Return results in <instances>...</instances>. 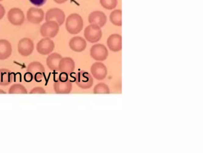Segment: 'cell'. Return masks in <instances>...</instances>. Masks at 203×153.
<instances>
[{
	"label": "cell",
	"mask_w": 203,
	"mask_h": 153,
	"mask_svg": "<svg viewBox=\"0 0 203 153\" xmlns=\"http://www.w3.org/2000/svg\"><path fill=\"white\" fill-rule=\"evenodd\" d=\"M83 27L84 21L82 17L77 13H72L66 19V29L72 35H76L80 32Z\"/></svg>",
	"instance_id": "cell-1"
},
{
	"label": "cell",
	"mask_w": 203,
	"mask_h": 153,
	"mask_svg": "<svg viewBox=\"0 0 203 153\" xmlns=\"http://www.w3.org/2000/svg\"><path fill=\"white\" fill-rule=\"evenodd\" d=\"M60 26L54 21H46L40 28V33L44 38L55 37L60 30Z\"/></svg>",
	"instance_id": "cell-2"
},
{
	"label": "cell",
	"mask_w": 203,
	"mask_h": 153,
	"mask_svg": "<svg viewBox=\"0 0 203 153\" xmlns=\"http://www.w3.org/2000/svg\"><path fill=\"white\" fill-rule=\"evenodd\" d=\"M84 37L91 43L98 42L102 37L101 28L97 25L90 24L87 26L84 30Z\"/></svg>",
	"instance_id": "cell-3"
},
{
	"label": "cell",
	"mask_w": 203,
	"mask_h": 153,
	"mask_svg": "<svg viewBox=\"0 0 203 153\" xmlns=\"http://www.w3.org/2000/svg\"><path fill=\"white\" fill-rule=\"evenodd\" d=\"M45 68L43 65L37 62H32L27 66L26 73H29L34 80L40 82L45 74Z\"/></svg>",
	"instance_id": "cell-4"
},
{
	"label": "cell",
	"mask_w": 203,
	"mask_h": 153,
	"mask_svg": "<svg viewBox=\"0 0 203 153\" xmlns=\"http://www.w3.org/2000/svg\"><path fill=\"white\" fill-rule=\"evenodd\" d=\"M90 55L93 59L97 61H104L107 58L109 51L104 44H96L91 47Z\"/></svg>",
	"instance_id": "cell-5"
},
{
	"label": "cell",
	"mask_w": 203,
	"mask_h": 153,
	"mask_svg": "<svg viewBox=\"0 0 203 153\" xmlns=\"http://www.w3.org/2000/svg\"><path fill=\"white\" fill-rule=\"evenodd\" d=\"M75 82L79 88L87 89L92 86L94 81L92 76L89 73L85 71H81L77 74Z\"/></svg>",
	"instance_id": "cell-6"
},
{
	"label": "cell",
	"mask_w": 203,
	"mask_h": 153,
	"mask_svg": "<svg viewBox=\"0 0 203 153\" xmlns=\"http://www.w3.org/2000/svg\"><path fill=\"white\" fill-rule=\"evenodd\" d=\"M7 19L9 22L14 26L22 25L25 19L23 12L19 8L11 9L7 13Z\"/></svg>",
	"instance_id": "cell-7"
},
{
	"label": "cell",
	"mask_w": 203,
	"mask_h": 153,
	"mask_svg": "<svg viewBox=\"0 0 203 153\" xmlns=\"http://www.w3.org/2000/svg\"><path fill=\"white\" fill-rule=\"evenodd\" d=\"M45 13L42 9L37 7H30L27 12V21L35 25L39 24L44 19Z\"/></svg>",
	"instance_id": "cell-8"
},
{
	"label": "cell",
	"mask_w": 203,
	"mask_h": 153,
	"mask_svg": "<svg viewBox=\"0 0 203 153\" xmlns=\"http://www.w3.org/2000/svg\"><path fill=\"white\" fill-rule=\"evenodd\" d=\"M66 16L63 11L59 8H52L48 10L45 14L46 21H54L59 26L62 25L65 21Z\"/></svg>",
	"instance_id": "cell-9"
},
{
	"label": "cell",
	"mask_w": 203,
	"mask_h": 153,
	"mask_svg": "<svg viewBox=\"0 0 203 153\" xmlns=\"http://www.w3.org/2000/svg\"><path fill=\"white\" fill-rule=\"evenodd\" d=\"M18 52L22 56L27 57L30 55L34 50V44L29 38L21 39L18 43Z\"/></svg>",
	"instance_id": "cell-10"
},
{
	"label": "cell",
	"mask_w": 203,
	"mask_h": 153,
	"mask_svg": "<svg viewBox=\"0 0 203 153\" xmlns=\"http://www.w3.org/2000/svg\"><path fill=\"white\" fill-rule=\"evenodd\" d=\"M54 90L57 94H69L72 90V82L68 78H59L54 83Z\"/></svg>",
	"instance_id": "cell-11"
},
{
	"label": "cell",
	"mask_w": 203,
	"mask_h": 153,
	"mask_svg": "<svg viewBox=\"0 0 203 153\" xmlns=\"http://www.w3.org/2000/svg\"><path fill=\"white\" fill-rule=\"evenodd\" d=\"M55 48L54 41L50 38H42L37 45V50L42 55H47L50 54Z\"/></svg>",
	"instance_id": "cell-12"
},
{
	"label": "cell",
	"mask_w": 203,
	"mask_h": 153,
	"mask_svg": "<svg viewBox=\"0 0 203 153\" xmlns=\"http://www.w3.org/2000/svg\"><path fill=\"white\" fill-rule=\"evenodd\" d=\"M91 73L96 80H102L107 75V69L105 65L102 62H95L91 67Z\"/></svg>",
	"instance_id": "cell-13"
},
{
	"label": "cell",
	"mask_w": 203,
	"mask_h": 153,
	"mask_svg": "<svg viewBox=\"0 0 203 153\" xmlns=\"http://www.w3.org/2000/svg\"><path fill=\"white\" fill-rule=\"evenodd\" d=\"M108 48L113 52L120 51L122 48V36L118 34H113L109 37L107 40Z\"/></svg>",
	"instance_id": "cell-14"
},
{
	"label": "cell",
	"mask_w": 203,
	"mask_h": 153,
	"mask_svg": "<svg viewBox=\"0 0 203 153\" xmlns=\"http://www.w3.org/2000/svg\"><path fill=\"white\" fill-rule=\"evenodd\" d=\"M88 22L90 24L97 25L102 28L106 24L107 16L103 12L94 11L89 14Z\"/></svg>",
	"instance_id": "cell-15"
},
{
	"label": "cell",
	"mask_w": 203,
	"mask_h": 153,
	"mask_svg": "<svg viewBox=\"0 0 203 153\" xmlns=\"http://www.w3.org/2000/svg\"><path fill=\"white\" fill-rule=\"evenodd\" d=\"M75 68L74 61L69 57L62 58L59 63V71L67 75L72 74Z\"/></svg>",
	"instance_id": "cell-16"
},
{
	"label": "cell",
	"mask_w": 203,
	"mask_h": 153,
	"mask_svg": "<svg viewBox=\"0 0 203 153\" xmlns=\"http://www.w3.org/2000/svg\"><path fill=\"white\" fill-rule=\"evenodd\" d=\"M69 47L73 51L82 52L87 47V41L84 38L76 36L74 37L69 41Z\"/></svg>",
	"instance_id": "cell-17"
},
{
	"label": "cell",
	"mask_w": 203,
	"mask_h": 153,
	"mask_svg": "<svg viewBox=\"0 0 203 153\" xmlns=\"http://www.w3.org/2000/svg\"><path fill=\"white\" fill-rule=\"evenodd\" d=\"M12 53L11 43L4 39H0V60L8 59Z\"/></svg>",
	"instance_id": "cell-18"
},
{
	"label": "cell",
	"mask_w": 203,
	"mask_h": 153,
	"mask_svg": "<svg viewBox=\"0 0 203 153\" xmlns=\"http://www.w3.org/2000/svg\"><path fill=\"white\" fill-rule=\"evenodd\" d=\"M62 58V56L57 53H53L50 54L46 60L47 66L51 71H59V63Z\"/></svg>",
	"instance_id": "cell-19"
},
{
	"label": "cell",
	"mask_w": 203,
	"mask_h": 153,
	"mask_svg": "<svg viewBox=\"0 0 203 153\" xmlns=\"http://www.w3.org/2000/svg\"><path fill=\"white\" fill-rule=\"evenodd\" d=\"M14 73L7 69H0V86H6L14 80Z\"/></svg>",
	"instance_id": "cell-20"
},
{
	"label": "cell",
	"mask_w": 203,
	"mask_h": 153,
	"mask_svg": "<svg viewBox=\"0 0 203 153\" xmlns=\"http://www.w3.org/2000/svg\"><path fill=\"white\" fill-rule=\"evenodd\" d=\"M122 12L120 9L114 10L110 14V21L111 23L115 26H120L122 25Z\"/></svg>",
	"instance_id": "cell-21"
},
{
	"label": "cell",
	"mask_w": 203,
	"mask_h": 153,
	"mask_svg": "<svg viewBox=\"0 0 203 153\" xmlns=\"http://www.w3.org/2000/svg\"><path fill=\"white\" fill-rule=\"evenodd\" d=\"M9 94H27V90L25 87L20 84L12 85L9 90Z\"/></svg>",
	"instance_id": "cell-22"
},
{
	"label": "cell",
	"mask_w": 203,
	"mask_h": 153,
	"mask_svg": "<svg viewBox=\"0 0 203 153\" xmlns=\"http://www.w3.org/2000/svg\"><path fill=\"white\" fill-rule=\"evenodd\" d=\"M93 92L94 94H109L110 89L106 84L100 83L94 87Z\"/></svg>",
	"instance_id": "cell-23"
},
{
	"label": "cell",
	"mask_w": 203,
	"mask_h": 153,
	"mask_svg": "<svg viewBox=\"0 0 203 153\" xmlns=\"http://www.w3.org/2000/svg\"><path fill=\"white\" fill-rule=\"evenodd\" d=\"M102 7L106 10H113L115 9L118 4L117 0H100Z\"/></svg>",
	"instance_id": "cell-24"
},
{
	"label": "cell",
	"mask_w": 203,
	"mask_h": 153,
	"mask_svg": "<svg viewBox=\"0 0 203 153\" xmlns=\"http://www.w3.org/2000/svg\"><path fill=\"white\" fill-rule=\"evenodd\" d=\"M30 94H45L46 93V91L43 88L37 87L30 90Z\"/></svg>",
	"instance_id": "cell-25"
},
{
	"label": "cell",
	"mask_w": 203,
	"mask_h": 153,
	"mask_svg": "<svg viewBox=\"0 0 203 153\" xmlns=\"http://www.w3.org/2000/svg\"><path fill=\"white\" fill-rule=\"evenodd\" d=\"M31 4L37 7H41L45 4L47 0H29Z\"/></svg>",
	"instance_id": "cell-26"
},
{
	"label": "cell",
	"mask_w": 203,
	"mask_h": 153,
	"mask_svg": "<svg viewBox=\"0 0 203 153\" xmlns=\"http://www.w3.org/2000/svg\"><path fill=\"white\" fill-rule=\"evenodd\" d=\"M5 14V10L4 6L0 4V20H1Z\"/></svg>",
	"instance_id": "cell-27"
},
{
	"label": "cell",
	"mask_w": 203,
	"mask_h": 153,
	"mask_svg": "<svg viewBox=\"0 0 203 153\" xmlns=\"http://www.w3.org/2000/svg\"><path fill=\"white\" fill-rule=\"evenodd\" d=\"M53 1L57 4H63V3L66 2V1H67L68 0H53Z\"/></svg>",
	"instance_id": "cell-28"
},
{
	"label": "cell",
	"mask_w": 203,
	"mask_h": 153,
	"mask_svg": "<svg viewBox=\"0 0 203 153\" xmlns=\"http://www.w3.org/2000/svg\"><path fill=\"white\" fill-rule=\"evenodd\" d=\"M0 94H6V92H5L3 90L0 89Z\"/></svg>",
	"instance_id": "cell-29"
},
{
	"label": "cell",
	"mask_w": 203,
	"mask_h": 153,
	"mask_svg": "<svg viewBox=\"0 0 203 153\" xmlns=\"http://www.w3.org/2000/svg\"><path fill=\"white\" fill-rule=\"evenodd\" d=\"M3 1V0H0V1Z\"/></svg>",
	"instance_id": "cell-30"
}]
</instances>
